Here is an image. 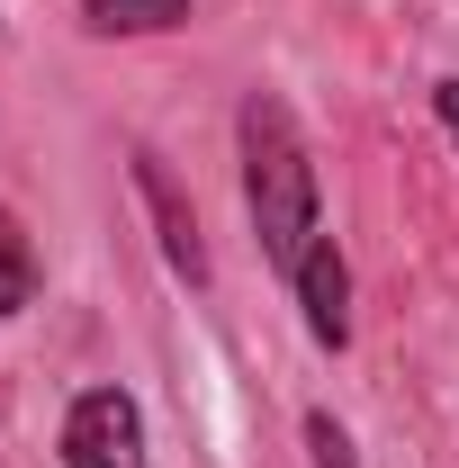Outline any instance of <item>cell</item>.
I'll return each mask as SVG.
<instances>
[{
	"instance_id": "cell-5",
	"label": "cell",
	"mask_w": 459,
	"mask_h": 468,
	"mask_svg": "<svg viewBox=\"0 0 459 468\" xmlns=\"http://www.w3.org/2000/svg\"><path fill=\"white\" fill-rule=\"evenodd\" d=\"M180 18H189V0H81L91 37H163Z\"/></svg>"
},
{
	"instance_id": "cell-6",
	"label": "cell",
	"mask_w": 459,
	"mask_h": 468,
	"mask_svg": "<svg viewBox=\"0 0 459 468\" xmlns=\"http://www.w3.org/2000/svg\"><path fill=\"white\" fill-rule=\"evenodd\" d=\"M27 297H37V243H27V226L0 207V324L9 315H27Z\"/></svg>"
},
{
	"instance_id": "cell-3",
	"label": "cell",
	"mask_w": 459,
	"mask_h": 468,
	"mask_svg": "<svg viewBox=\"0 0 459 468\" xmlns=\"http://www.w3.org/2000/svg\"><path fill=\"white\" fill-rule=\"evenodd\" d=\"M135 198H144V217H154V234H163V261H172L189 289H208V243H198V207L172 189V172H163V154L154 144H135Z\"/></svg>"
},
{
	"instance_id": "cell-1",
	"label": "cell",
	"mask_w": 459,
	"mask_h": 468,
	"mask_svg": "<svg viewBox=\"0 0 459 468\" xmlns=\"http://www.w3.org/2000/svg\"><path fill=\"white\" fill-rule=\"evenodd\" d=\"M234 144H243V217L262 234V261L288 280V271L306 261V243L325 234V217H315L306 135H297V117H288L280 90H252V100L234 109Z\"/></svg>"
},
{
	"instance_id": "cell-2",
	"label": "cell",
	"mask_w": 459,
	"mask_h": 468,
	"mask_svg": "<svg viewBox=\"0 0 459 468\" xmlns=\"http://www.w3.org/2000/svg\"><path fill=\"white\" fill-rule=\"evenodd\" d=\"M63 468H154L144 460V414L126 388H81L63 414Z\"/></svg>"
},
{
	"instance_id": "cell-4",
	"label": "cell",
	"mask_w": 459,
	"mask_h": 468,
	"mask_svg": "<svg viewBox=\"0 0 459 468\" xmlns=\"http://www.w3.org/2000/svg\"><path fill=\"white\" fill-rule=\"evenodd\" d=\"M288 289H297L306 334H315L325 351L351 343V271H343V243H334V234H315V243H306V261L288 271Z\"/></svg>"
},
{
	"instance_id": "cell-8",
	"label": "cell",
	"mask_w": 459,
	"mask_h": 468,
	"mask_svg": "<svg viewBox=\"0 0 459 468\" xmlns=\"http://www.w3.org/2000/svg\"><path fill=\"white\" fill-rule=\"evenodd\" d=\"M432 109H442V126H451V144H459V72H451V81H432Z\"/></svg>"
},
{
	"instance_id": "cell-7",
	"label": "cell",
	"mask_w": 459,
	"mask_h": 468,
	"mask_svg": "<svg viewBox=\"0 0 459 468\" xmlns=\"http://www.w3.org/2000/svg\"><path fill=\"white\" fill-rule=\"evenodd\" d=\"M306 451H315V468H351V432L334 414H306Z\"/></svg>"
}]
</instances>
